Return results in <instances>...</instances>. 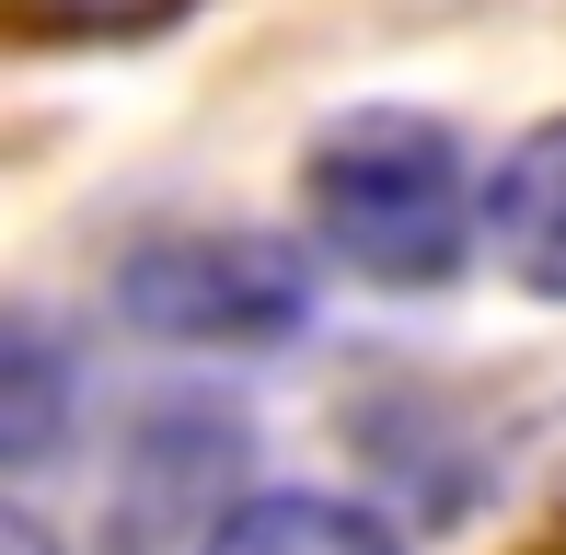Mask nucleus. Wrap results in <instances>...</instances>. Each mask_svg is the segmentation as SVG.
<instances>
[{"instance_id":"5","label":"nucleus","mask_w":566,"mask_h":555,"mask_svg":"<svg viewBox=\"0 0 566 555\" xmlns=\"http://www.w3.org/2000/svg\"><path fill=\"white\" fill-rule=\"evenodd\" d=\"M0 394H12V417H0L12 474H46L59 463V428H70V359H59V336H46L35 313L0 336Z\"/></svg>"},{"instance_id":"1","label":"nucleus","mask_w":566,"mask_h":555,"mask_svg":"<svg viewBox=\"0 0 566 555\" xmlns=\"http://www.w3.org/2000/svg\"><path fill=\"white\" fill-rule=\"evenodd\" d=\"M301 197H313L324 255L358 266L370 290H451L474 255V163L428 105H347L301 150Z\"/></svg>"},{"instance_id":"2","label":"nucleus","mask_w":566,"mask_h":555,"mask_svg":"<svg viewBox=\"0 0 566 555\" xmlns=\"http://www.w3.org/2000/svg\"><path fill=\"white\" fill-rule=\"evenodd\" d=\"M116 313L150 347H209V359H254L313 324V266L277 232H150L116 255Z\"/></svg>"},{"instance_id":"3","label":"nucleus","mask_w":566,"mask_h":555,"mask_svg":"<svg viewBox=\"0 0 566 555\" xmlns=\"http://www.w3.org/2000/svg\"><path fill=\"white\" fill-rule=\"evenodd\" d=\"M485 243L532 301H566V116L521 128V150L485 174Z\"/></svg>"},{"instance_id":"4","label":"nucleus","mask_w":566,"mask_h":555,"mask_svg":"<svg viewBox=\"0 0 566 555\" xmlns=\"http://www.w3.org/2000/svg\"><path fill=\"white\" fill-rule=\"evenodd\" d=\"M197 555H405V533L324 486H254L197 533Z\"/></svg>"},{"instance_id":"6","label":"nucleus","mask_w":566,"mask_h":555,"mask_svg":"<svg viewBox=\"0 0 566 555\" xmlns=\"http://www.w3.org/2000/svg\"><path fill=\"white\" fill-rule=\"evenodd\" d=\"M0 555H59V544H46V521H35V510H12V521H0Z\"/></svg>"}]
</instances>
